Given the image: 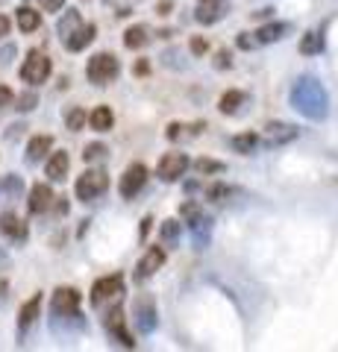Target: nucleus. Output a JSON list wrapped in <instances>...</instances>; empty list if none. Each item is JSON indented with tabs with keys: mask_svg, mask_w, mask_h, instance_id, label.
I'll return each mask as SVG.
<instances>
[{
	"mask_svg": "<svg viewBox=\"0 0 338 352\" xmlns=\"http://www.w3.org/2000/svg\"><path fill=\"white\" fill-rule=\"evenodd\" d=\"M288 100H291V109H297L309 120H326V115H330V94H326V88L315 76H300L291 85Z\"/></svg>",
	"mask_w": 338,
	"mask_h": 352,
	"instance_id": "obj_1",
	"label": "nucleus"
},
{
	"mask_svg": "<svg viewBox=\"0 0 338 352\" xmlns=\"http://www.w3.org/2000/svg\"><path fill=\"white\" fill-rule=\"evenodd\" d=\"M85 74H89V80L94 85H109V82L118 80L121 65H118V59L112 56V53H94V56L89 59V68H85Z\"/></svg>",
	"mask_w": 338,
	"mask_h": 352,
	"instance_id": "obj_2",
	"label": "nucleus"
},
{
	"mask_svg": "<svg viewBox=\"0 0 338 352\" xmlns=\"http://www.w3.org/2000/svg\"><path fill=\"white\" fill-rule=\"evenodd\" d=\"M106 188H109V176L103 170H85L80 179H77V185H74V191H77V200H83V203L97 200V197H101Z\"/></svg>",
	"mask_w": 338,
	"mask_h": 352,
	"instance_id": "obj_3",
	"label": "nucleus"
},
{
	"mask_svg": "<svg viewBox=\"0 0 338 352\" xmlns=\"http://www.w3.org/2000/svg\"><path fill=\"white\" fill-rule=\"evenodd\" d=\"M121 294H124V276L121 273L103 276V279H97L94 288H92V305L101 308V305L112 302V300H121Z\"/></svg>",
	"mask_w": 338,
	"mask_h": 352,
	"instance_id": "obj_4",
	"label": "nucleus"
},
{
	"mask_svg": "<svg viewBox=\"0 0 338 352\" xmlns=\"http://www.w3.org/2000/svg\"><path fill=\"white\" fill-rule=\"evenodd\" d=\"M47 76H50V59L45 53L32 50L27 56V62L21 65V80L27 85H41V82H47Z\"/></svg>",
	"mask_w": 338,
	"mask_h": 352,
	"instance_id": "obj_5",
	"label": "nucleus"
},
{
	"mask_svg": "<svg viewBox=\"0 0 338 352\" xmlns=\"http://www.w3.org/2000/svg\"><path fill=\"white\" fill-rule=\"evenodd\" d=\"M145 182H147V168L141 162H133L129 168L124 170L121 176V182H118V191H121L124 200H133V197L145 188Z\"/></svg>",
	"mask_w": 338,
	"mask_h": 352,
	"instance_id": "obj_6",
	"label": "nucleus"
},
{
	"mask_svg": "<svg viewBox=\"0 0 338 352\" xmlns=\"http://www.w3.org/2000/svg\"><path fill=\"white\" fill-rule=\"evenodd\" d=\"M189 156H185V153H165V156H162V162H159V176L165 182H177L180 176L189 170Z\"/></svg>",
	"mask_w": 338,
	"mask_h": 352,
	"instance_id": "obj_7",
	"label": "nucleus"
},
{
	"mask_svg": "<svg viewBox=\"0 0 338 352\" xmlns=\"http://www.w3.org/2000/svg\"><path fill=\"white\" fill-rule=\"evenodd\" d=\"M159 323V314H156V302L154 296H141V300L136 302V326L141 335H150Z\"/></svg>",
	"mask_w": 338,
	"mask_h": 352,
	"instance_id": "obj_8",
	"label": "nucleus"
},
{
	"mask_svg": "<svg viewBox=\"0 0 338 352\" xmlns=\"http://www.w3.org/2000/svg\"><path fill=\"white\" fill-rule=\"evenodd\" d=\"M80 291L77 288H56L50 300V314H74L80 311Z\"/></svg>",
	"mask_w": 338,
	"mask_h": 352,
	"instance_id": "obj_9",
	"label": "nucleus"
},
{
	"mask_svg": "<svg viewBox=\"0 0 338 352\" xmlns=\"http://www.w3.org/2000/svg\"><path fill=\"white\" fill-rule=\"evenodd\" d=\"M103 323H106V332L112 335L121 346H136V340L129 338V332L124 329V308H121V305H115L112 311L106 314V320H103Z\"/></svg>",
	"mask_w": 338,
	"mask_h": 352,
	"instance_id": "obj_10",
	"label": "nucleus"
},
{
	"mask_svg": "<svg viewBox=\"0 0 338 352\" xmlns=\"http://www.w3.org/2000/svg\"><path fill=\"white\" fill-rule=\"evenodd\" d=\"M0 235L9 238V241H18V244H24L27 241V223L15 212H3L0 214Z\"/></svg>",
	"mask_w": 338,
	"mask_h": 352,
	"instance_id": "obj_11",
	"label": "nucleus"
},
{
	"mask_svg": "<svg viewBox=\"0 0 338 352\" xmlns=\"http://www.w3.org/2000/svg\"><path fill=\"white\" fill-rule=\"evenodd\" d=\"M53 191H50V185L45 182H36L30 188V200H27V208H30V214H41V212H47V208L53 206Z\"/></svg>",
	"mask_w": 338,
	"mask_h": 352,
	"instance_id": "obj_12",
	"label": "nucleus"
},
{
	"mask_svg": "<svg viewBox=\"0 0 338 352\" xmlns=\"http://www.w3.org/2000/svg\"><path fill=\"white\" fill-rule=\"evenodd\" d=\"M162 264H165V250L162 247H150L147 252H145V258L138 261V267H136V279H150L154 276V273L162 267Z\"/></svg>",
	"mask_w": 338,
	"mask_h": 352,
	"instance_id": "obj_13",
	"label": "nucleus"
},
{
	"mask_svg": "<svg viewBox=\"0 0 338 352\" xmlns=\"http://www.w3.org/2000/svg\"><path fill=\"white\" fill-rule=\"evenodd\" d=\"M226 12V0H198V12L194 18L200 21V24H215V21H221Z\"/></svg>",
	"mask_w": 338,
	"mask_h": 352,
	"instance_id": "obj_14",
	"label": "nucleus"
},
{
	"mask_svg": "<svg viewBox=\"0 0 338 352\" xmlns=\"http://www.w3.org/2000/svg\"><path fill=\"white\" fill-rule=\"evenodd\" d=\"M94 32H97V27H94V24H80L77 30L71 32L68 38H65V47H68L71 53L85 50V47H89V44L94 41Z\"/></svg>",
	"mask_w": 338,
	"mask_h": 352,
	"instance_id": "obj_15",
	"label": "nucleus"
},
{
	"mask_svg": "<svg viewBox=\"0 0 338 352\" xmlns=\"http://www.w3.org/2000/svg\"><path fill=\"white\" fill-rule=\"evenodd\" d=\"M212 217H206V214H200V217H194L191 220V238H194V247L198 250H206L209 247V241H212Z\"/></svg>",
	"mask_w": 338,
	"mask_h": 352,
	"instance_id": "obj_16",
	"label": "nucleus"
},
{
	"mask_svg": "<svg viewBox=\"0 0 338 352\" xmlns=\"http://www.w3.org/2000/svg\"><path fill=\"white\" fill-rule=\"evenodd\" d=\"M294 138H297V126L294 124H286V120L268 124V144H288Z\"/></svg>",
	"mask_w": 338,
	"mask_h": 352,
	"instance_id": "obj_17",
	"label": "nucleus"
},
{
	"mask_svg": "<svg viewBox=\"0 0 338 352\" xmlns=\"http://www.w3.org/2000/svg\"><path fill=\"white\" fill-rule=\"evenodd\" d=\"M50 147H53V138L50 135H36V138H30V144H27V164H36V162H41L50 153Z\"/></svg>",
	"mask_w": 338,
	"mask_h": 352,
	"instance_id": "obj_18",
	"label": "nucleus"
},
{
	"mask_svg": "<svg viewBox=\"0 0 338 352\" xmlns=\"http://www.w3.org/2000/svg\"><path fill=\"white\" fill-rule=\"evenodd\" d=\"M39 308H41V294H36L32 300H27L24 305H21V314H18V329H21V335H24L27 329H30L32 323H36Z\"/></svg>",
	"mask_w": 338,
	"mask_h": 352,
	"instance_id": "obj_19",
	"label": "nucleus"
},
{
	"mask_svg": "<svg viewBox=\"0 0 338 352\" xmlns=\"http://www.w3.org/2000/svg\"><path fill=\"white\" fill-rule=\"evenodd\" d=\"M68 168H71V156L65 150H59V153H53L47 162V176L53 182H62L65 176H68Z\"/></svg>",
	"mask_w": 338,
	"mask_h": 352,
	"instance_id": "obj_20",
	"label": "nucleus"
},
{
	"mask_svg": "<svg viewBox=\"0 0 338 352\" xmlns=\"http://www.w3.org/2000/svg\"><path fill=\"white\" fill-rule=\"evenodd\" d=\"M21 194H24V179L15 173H6L3 179H0V200L9 203V200H18Z\"/></svg>",
	"mask_w": 338,
	"mask_h": 352,
	"instance_id": "obj_21",
	"label": "nucleus"
},
{
	"mask_svg": "<svg viewBox=\"0 0 338 352\" xmlns=\"http://www.w3.org/2000/svg\"><path fill=\"white\" fill-rule=\"evenodd\" d=\"M288 30H291V24H286V21H274V24H265V27L256 32V41H259V44L279 41V38H286Z\"/></svg>",
	"mask_w": 338,
	"mask_h": 352,
	"instance_id": "obj_22",
	"label": "nucleus"
},
{
	"mask_svg": "<svg viewBox=\"0 0 338 352\" xmlns=\"http://www.w3.org/2000/svg\"><path fill=\"white\" fill-rule=\"evenodd\" d=\"M89 124H92L94 132H109V129H112V124H115L112 109H109V106H97L94 112L89 115Z\"/></svg>",
	"mask_w": 338,
	"mask_h": 352,
	"instance_id": "obj_23",
	"label": "nucleus"
},
{
	"mask_svg": "<svg viewBox=\"0 0 338 352\" xmlns=\"http://www.w3.org/2000/svg\"><path fill=\"white\" fill-rule=\"evenodd\" d=\"M15 18H18L21 32H36L41 27V15L36 12V9H30V6H21L15 12Z\"/></svg>",
	"mask_w": 338,
	"mask_h": 352,
	"instance_id": "obj_24",
	"label": "nucleus"
},
{
	"mask_svg": "<svg viewBox=\"0 0 338 352\" xmlns=\"http://www.w3.org/2000/svg\"><path fill=\"white\" fill-rule=\"evenodd\" d=\"M83 24V18H80V12H77V9H68V12H65L62 15V21H59V24H56V32H59V38L65 41V38H68L71 36V32L74 30H77Z\"/></svg>",
	"mask_w": 338,
	"mask_h": 352,
	"instance_id": "obj_25",
	"label": "nucleus"
},
{
	"mask_svg": "<svg viewBox=\"0 0 338 352\" xmlns=\"http://www.w3.org/2000/svg\"><path fill=\"white\" fill-rule=\"evenodd\" d=\"M247 100V94L244 91H226L221 100H218V109H221L224 115H235L238 112V106H242Z\"/></svg>",
	"mask_w": 338,
	"mask_h": 352,
	"instance_id": "obj_26",
	"label": "nucleus"
},
{
	"mask_svg": "<svg viewBox=\"0 0 338 352\" xmlns=\"http://www.w3.org/2000/svg\"><path fill=\"white\" fill-rule=\"evenodd\" d=\"M324 50V36L318 30H309L306 36L300 38V53H306V56H315V53Z\"/></svg>",
	"mask_w": 338,
	"mask_h": 352,
	"instance_id": "obj_27",
	"label": "nucleus"
},
{
	"mask_svg": "<svg viewBox=\"0 0 338 352\" xmlns=\"http://www.w3.org/2000/svg\"><path fill=\"white\" fill-rule=\"evenodd\" d=\"M147 41H150L147 27H129V30L124 32V44H127L129 50H141Z\"/></svg>",
	"mask_w": 338,
	"mask_h": 352,
	"instance_id": "obj_28",
	"label": "nucleus"
},
{
	"mask_svg": "<svg viewBox=\"0 0 338 352\" xmlns=\"http://www.w3.org/2000/svg\"><path fill=\"white\" fill-rule=\"evenodd\" d=\"M159 235H162V241H165L168 247H173V244H180V235H182V226H180V220H165L162 223V229H159Z\"/></svg>",
	"mask_w": 338,
	"mask_h": 352,
	"instance_id": "obj_29",
	"label": "nucleus"
},
{
	"mask_svg": "<svg viewBox=\"0 0 338 352\" xmlns=\"http://www.w3.org/2000/svg\"><path fill=\"white\" fill-rule=\"evenodd\" d=\"M256 144H259V135H253V132H242V135L233 138V147H235L238 153H250Z\"/></svg>",
	"mask_w": 338,
	"mask_h": 352,
	"instance_id": "obj_30",
	"label": "nucleus"
},
{
	"mask_svg": "<svg viewBox=\"0 0 338 352\" xmlns=\"http://www.w3.org/2000/svg\"><path fill=\"white\" fill-rule=\"evenodd\" d=\"M65 124H68V129H71V132H80V129L85 126V112H83L80 106L68 109V115H65Z\"/></svg>",
	"mask_w": 338,
	"mask_h": 352,
	"instance_id": "obj_31",
	"label": "nucleus"
},
{
	"mask_svg": "<svg viewBox=\"0 0 338 352\" xmlns=\"http://www.w3.org/2000/svg\"><path fill=\"white\" fill-rule=\"evenodd\" d=\"M12 103H15V109H18V112H32V109L39 106V94L27 91V94H21L18 100H12Z\"/></svg>",
	"mask_w": 338,
	"mask_h": 352,
	"instance_id": "obj_32",
	"label": "nucleus"
},
{
	"mask_svg": "<svg viewBox=\"0 0 338 352\" xmlns=\"http://www.w3.org/2000/svg\"><path fill=\"white\" fill-rule=\"evenodd\" d=\"M235 191L230 188V185H212V188H206V197H209V200H215V203H221V200H226V197H233Z\"/></svg>",
	"mask_w": 338,
	"mask_h": 352,
	"instance_id": "obj_33",
	"label": "nucleus"
},
{
	"mask_svg": "<svg viewBox=\"0 0 338 352\" xmlns=\"http://www.w3.org/2000/svg\"><path fill=\"white\" fill-rule=\"evenodd\" d=\"M194 168H198V173H221L224 170V164L221 162H212V159H200V162H194Z\"/></svg>",
	"mask_w": 338,
	"mask_h": 352,
	"instance_id": "obj_34",
	"label": "nucleus"
},
{
	"mask_svg": "<svg viewBox=\"0 0 338 352\" xmlns=\"http://www.w3.org/2000/svg\"><path fill=\"white\" fill-rule=\"evenodd\" d=\"M103 156H106V147L103 144H89V147L83 150V159L85 162H97V159H103Z\"/></svg>",
	"mask_w": 338,
	"mask_h": 352,
	"instance_id": "obj_35",
	"label": "nucleus"
},
{
	"mask_svg": "<svg viewBox=\"0 0 338 352\" xmlns=\"http://www.w3.org/2000/svg\"><path fill=\"white\" fill-rule=\"evenodd\" d=\"M230 65H233V53H230V50H218V53H215V68H218V71L230 68Z\"/></svg>",
	"mask_w": 338,
	"mask_h": 352,
	"instance_id": "obj_36",
	"label": "nucleus"
},
{
	"mask_svg": "<svg viewBox=\"0 0 338 352\" xmlns=\"http://www.w3.org/2000/svg\"><path fill=\"white\" fill-rule=\"evenodd\" d=\"M206 50H209V41L200 38V36H194V38H191V53H194V56H203Z\"/></svg>",
	"mask_w": 338,
	"mask_h": 352,
	"instance_id": "obj_37",
	"label": "nucleus"
},
{
	"mask_svg": "<svg viewBox=\"0 0 338 352\" xmlns=\"http://www.w3.org/2000/svg\"><path fill=\"white\" fill-rule=\"evenodd\" d=\"M15 53H18V47H15V44H6V47H0V68L12 62V56H15Z\"/></svg>",
	"mask_w": 338,
	"mask_h": 352,
	"instance_id": "obj_38",
	"label": "nucleus"
},
{
	"mask_svg": "<svg viewBox=\"0 0 338 352\" xmlns=\"http://www.w3.org/2000/svg\"><path fill=\"white\" fill-rule=\"evenodd\" d=\"M15 100V94H12V88L9 85H0V109H6V106H12Z\"/></svg>",
	"mask_w": 338,
	"mask_h": 352,
	"instance_id": "obj_39",
	"label": "nucleus"
},
{
	"mask_svg": "<svg viewBox=\"0 0 338 352\" xmlns=\"http://www.w3.org/2000/svg\"><path fill=\"white\" fill-rule=\"evenodd\" d=\"M180 214H182V217H189V220H194V217H200L203 212L198 208V203H185V206L180 208Z\"/></svg>",
	"mask_w": 338,
	"mask_h": 352,
	"instance_id": "obj_40",
	"label": "nucleus"
},
{
	"mask_svg": "<svg viewBox=\"0 0 338 352\" xmlns=\"http://www.w3.org/2000/svg\"><path fill=\"white\" fill-rule=\"evenodd\" d=\"M41 6H45L47 12H59V9L65 6V0H41Z\"/></svg>",
	"mask_w": 338,
	"mask_h": 352,
	"instance_id": "obj_41",
	"label": "nucleus"
},
{
	"mask_svg": "<svg viewBox=\"0 0 338 352\" xmlns=\"http://www.w3.org/2000/svg\"><path fill=\"white\" fill-rule=\"evenodd\" d=\"M9 27H12V21H9L6 15H0V38L9 36Z\"/></svg>",
	"mask_w": 338,
	"mask_h": 352,
	"instance_id": "obj_42",
	"label": "nucleus"
},
{
	"mask_svg": "<svg viewBox=\"0 0 338 352\" xmlns=\"http://www.w3.org/2000/svg\"><path fill=\"white\" fill-rule=\"evenodd\" d=\"M180 132H182L180 124H171V126H168V138H171V141H177V138H180Z\"/></svg>",
	"mask_w": 338,
	"mask_h": 352,
	"instance_id": "obj_43",
	"label": "nucleus"
},
{
	"mask_svg": "<svg viewBox=\"0 0 338 352\" xmlns=\"http://www.w3.org/2000/svg\"><path fill=\"white\" fill-rule=\"evenodd\" d=\"M238 47H244V50H250V47H253V41H250L247 36H238Z\"/></svg>",
	"mask_w": 338,
	"mask_h": 352,
	"instance_id": "obj_44",
	"label": "nucleus"
},
{
	"mask_svg": "<svg viewBox=\"0 0 338 352\" xmlns=\"http://www.w3.org/2000/svg\"><path fill=\"white\" fill-rule=\"evenodd\" d=\"M9 291V282L6 279H0V300H3V294Z\"/></svg>",
	"mask_w": 338,
	"mask_h": 352,
	"instance_id": "obj_45",
	"label": "nucleus"
},
{
	"mask_svg": "<svg viewBox=\"0 0 338 352\" xmlns=\"http://www.w3.org/2000/svg\"><path fill=\"white\" fill-rule=\"evenodd\" d=\"M6 264H9V256H6L3 250H0V267H6Z\"/></svg>",
	"mask_w": 338,
	"mask_h": 352,
	"instance_id": "obj_46",
	"label": "nucleus"
}]
</instances>
